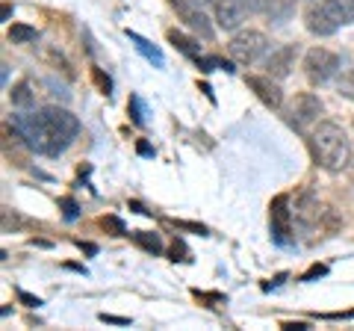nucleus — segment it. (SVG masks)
<instances>
[{
	"label": "nucleus",
	"instance_id": "f257e3e1",
	"mask_svg": "<svg viewBox=\"0 0 354 331\" xmlns=\"http://www.w3.org/2000/svg\"><path fill=\"white\" fill-rule=\"evenodd\" d=\"M310 145H313L316 163L328 172H342L351 160V142L337 121H319L310 136Z\"/></svg>",
	"mask_w": 354,
	"mask_h": 331
},
{
	"label": "nucleus",
	"instance_id": "f03ea898",
	"mask_svg": "<svg viewBox=\"0 0 354 331\" xmlns=\"http://www.w3.org/2000/svg\"><path fill=\"white\" fill-rule=\"evenodd\" d=\"M39 116L44 130V157H59L80 134V118L65 107H44Z\"/></svg>",
	"mask_w": 354,
	"mask_h": 331
},
{
	"label": "nucleus",
	"instance_id": "7ed1b4c3",
	"mask_svg": "<svg viewBox=\"0 0 354 331\" xmlns=\"http://www.w3.org/2000/svg\"><path fill=\"white\" fill-rule=\"evenodd\" d=\"M230 57H234L239 65H254L266 57V51H269V39H266V33L260 30H239L234 39H230Z\"/></svg>",
	"mask_w": 354,
	"mask_h": 331
},
{
	"label": "nucleus",
	"instance_id": "20e7f679",
	"mask_svg": "<svg viewBox=\"0 0 354 331\" xmlns=\"http://www.w3.org/2000/svg\"><path fill=\"white\" fill-rule=\"evenodd\" d=\"M304 71L313 83H328L339 71V57L330 53L328 48H310L304 53Z\"/></svg>",
	"mask_w": 354,
	"mask_h": 331
},
{
	"label": "nucleus",
	"instance_id": "39448f33",
	"mask_svg": "<svg viewBox=\"0 0 354 331\" xmlns=\"http://www.w3.org/2000/svg\"><path fill=\"white\" fill-rule=\"evenodd\" d=\"M292 213L290 211V195H278L274 202L269 204V219H272V240L278 246H286L290 242V234H292Z\"/></svg>",
	"mask_w": 354,
	"mask_h": 331
},
{
	"label": "nucleus",
	"instance_id": "423d86ee",
	"mask_svg": "<svg viewBox=\"0 0 354 331\" xmlns=\"http://www.w3.org/2000/svg\"><path fill=\"white\" fill-rule=\"evenodd\" d=\"M216 12V24L225 30V33H234L242 27V21L248 18L251 6L245 3V0H218V3L213 6Z\"/></svg>",
	"mask_w": 354,
	"mask_h": 331
},
{
	"label": "nucleus",
	"instance_id": "0eeeda50",
	"mask_svg": "<svg viewBox=\"0 0 354 331\" xmlns=\"http://www.w3.org/2000/svg\"><path fill=\"white\" fill-rule=\"evenodd\" d=\"M304 24H307V30L313 33V36H319V39L334 36V33L339 30L337 15L330 12L325 3H310V6H307V12H304Z\"/></svg>",
	"mask_w": 354,
	"mask_h": 331
},
{
	"label": "nucleus",
	"instance_id": "6e6552de",
	"mask_svg": "<svg viewBox=\"0 0 354 331\" xmlns=\"http://www.w3.org/2000/svg\"><path fill=\"white\" fill-rule=\"evenodd\" d=\"M245 83H248V89L257 95L269 109H281V107H283V92H281V86L274 83V77H272V74H266V77L251 74Z\"/></svg>",
	"mask_w": 354,
	"mask_h": 331
},
{
	"label": "nucleus",
	"instance_id": "1a4fd4ad",
	"mask_svg": "<svg viewBox=\"0 0 354 331\" xmlns=\"http://www.w3.org/2000/svg\"><path fill=\"white\" fill-rule=\"evenodd\" d=\"M322 101H319V95L313 92H301L292 101V125L298 127H304V125H313V121H319V116H322Z\"/></svg>",
	"mask_w": 354,
	"mask_h": 331
},
{
	"label": "nucleus",
	"instance_id": "9d476101",
	"mask_svg": "<svg viewBox=\"0 0 354 331\" xmlns=\"http://www.w3.org/2000/svg\"><path fill=\"white\" fill-rule=\"evenodd\" d=\"M171 6L183 15V21H186V24H189L192 30H198L204 39H213V24H209V18L204 15L201 6H195L192 0H171Z\"/></svg>",
	"mask_w": 354,
	"mask_h": 331
},
{
	"label": "nucleus",
	"instance_id": "9b49d317",
	"mask_svg": "<svg viewBox=\"0 0 354 331\" xmlns=\"http://www.w3.org/2000/svg\"><path fill=\"white\" fill-rule=\"evenodd\" d=\"M295 60H298V45H281L266 60V71H269L274 80H283V77L295 69Z\"/></svg>",
	"mask_w": 354,
	"mask_h": 331
},
{
	"label": "nucleus",
	"instance_id": "f8f14e48",
	"mask_svg": "<svg viewBox=\"0 0 354 331\" xmlns=\"http://www.w3.org/2000/svg\"><path fill=\"white\" fill-rule=\"evenodd\" d=\"M127 36H130V42L136 45V51H139L142 57H145L151 65H157V69H162V65H165V57H162V51H160L157 45H151L148 39H142L139 33H133V30H127Z\"/></svg>",
	"mask_w": 354,
	"mask_h": 331
},
{
	"label": "nucleus",
	"instance_id": "ddd939ff",
	"mask_svg": "<svg viewBox=\"0 0 354 331\" xmlns=\"http://www.w3.org/2000/svg\"><path fill=\"white\" fill-rule=\"evenodd\" d=\"M9 98H12V107H18V109H36V86L30 80H21L15 89L9 92Z\"/></svg>",
	"mask_w": 354,
	"mask_h": 331
},
{
	"label": "nucleus",
	"instance_id": "4468645a",
	"mask_svg": "<svg viewBox=\"0 0 354 331\" xmlns=\"http://www.w3.org/2000/svg\"><path fill=\"white\" fill-rule=\"evenodd\" d=\"M169 42L183 53V57H189V60H201V45H198L195 39H189L186 33L180 30H169Z\"/></svg>",
	"mask_w": 354,
	"mask_h": 331
},
{
	"label": "nucleus",
	"instance_id": "2eb2a0df",
	"mask_svg": "<svg viewBox=\"0 0 354 331\" xmlns=\"http://www.w3.org/2000/svg\"><path fill=\"white\" fill-rule=\"evenodd\" d=\"M130 237H133V242H136L139 249H145L148 255H160L162 251L160 234H151V231H130Z\"/></svg>",
	"mask_w": 354,
	"mask_h": 331
},
{
	"label": "nucleus",
	"instance_id": "dca6fc26",
	"mask_svg": "<svg viewBox=\"0 0 354 331\" xmlns=\"http://www.w3.org/2000/svg\"><path fill=\"white\" fill-rule=\"evenodd\" d=\"M322 3L337 15L339 24H354V0H322Z\"/></svg>",
	"mask_w": 354,
	"mask_h": 331
},
{
	"label": "nucleus",
	"instance_id": "f3484780",
	"mask_svg": "<svg viewBox=\"0 0 354 331\" xmlns=\"http://www.w3.org/2000/svg\"><path fill=\"white\" fill-rule=\"evenodd\" d=\"M39 33L36 27H27V24H12L9 27V42H15V45H30V42H36Z\"/></svg>",
	"mask_w": 354,
	"mask_h": 331
},
{
	"label": "nucleus",
	"instance_id": "a211bd4d",
	"mask_svg": "<svg viewBox=\"0 0 354 331\" xmlns=\"http://www.w3.org/2000/svg\"><path fill=\"white\" fill-rule=\"evenodd\" d=\"M195 62H198V69H201V71H218V69L234 71V65H230L227 60H218V57H201V60H195Z\"/></svg>",
	"mask_w": 354,
	"mask_h": 331
},
{
	"label": "nucleus",
	"instance_id": "6ab92c4d",
	"mask_svg": "<svg viewBox=\"0 0 354 331\" xmlns=\"http://www.w3.org/2000/svg\"><path fill=\"white\" fill-rule=\"evenodd\" d=\"M130 116H133V121L142 127L145 125V116H148V107H145V101H142L139 95H130Z\"/></svg>",
	"mask_w": 354,
	"mask_h": 331
},
{
	"label": "nucleus",
	"instance_id": "aec40b11",
	"mask_svg": "<svg viewBox=\"0 0 354 331\" xmlns=\"http://www.w3.org/2000/svg\"><path fill=\"white\" fill-rule=\"evenodd\" d=\"M101 228L109 231L113 237H124V234H127V228H124V222H121L118 216H104V219H101Z\"/></svg>",
	"mask_w": 354,
	"mask_h": 331
},
{
	"label": "nucleus",
	"instance_id": "412c9836",
	"mask_svg": "<svg viewBox=\"0 0 354 331\" xmlns=\"http://www.w3.org/2000/svg\"><path fill=\"white\" fill-rule=\"evenodd\" d=\"M337 89H339V95H346V98H351V101H354V71H348V74L339 77Z\"/></svg>",
	"mask_w": 354,
	"mask_h": 331
},
{
	"label": "nucleus",
	"instance_id": "4be33fe9",
	"mask_svg": "<svg viewBox=\"0 0 354 331\" xmlns=\"http://www.w3.org/2000/svg\"><path fill=\"white\" fill-rule=\"evenodd\" d=\"M92 77H95V83L101 86L104 95H113V80H109V74H104V69H92Z\"/></svg>",
	"mask_w": 354,
	"mask_h": 331
},
{
	"label": "nucleus",
	"instance_id": "5701e85b",
	"mask_svg": "<svg viewBox=\"0 0 354 331\" xmlns=\"http://www.w3.org/2000/svg\"><path fill=\"white\" fill-rule=\"evenodd\" d=\"M59 207H62V216L68 219V222H74V219L80 216V207H77V202H74V198H62V202H59Z\"/></svg>",
	"mask_w": 354,
	"mask_h": 331
},
{
	"label": "nucleus",
	"instance_id": "b1692460",
	"mask_svg": "<svg viewBox=\"0 0 354 331\" xmlns=\"http://www.w3.org/2000/svg\"><path fill=\"white\" fill-rule=\"evenodd\" d=\"M18 299L24 302L27 307H39V305H41V299H39V296H30V293H24V290H18Z\"/></svg>",
	"mask_w": 354,
	"mask_h": 331
},
{
	"label": "nucleus",
	"instance_id": "393cba45",
	"mask_svg": "<svg viewBox=\"0 0 354 331\" xmlns=\"http://www.w3.org/2000/svg\"><path fill=\"white\" fill-rule=\"evenodd\" d=\"M101 323H113V325H130L127 316H113V314H101Z\"/></svg>",
	"mask_w": 354,
	"mask_h": 331
},
{
	"label": "nucleus",
	"instance_id": "a878e982",
	"mask_svg": "<svg viewBox=\"0 0 354 331\" xmlns=\"http://www.w3.org/2000/svg\"><path fill=\"white\" fill-rule=\"evenodd\" d=\"M171 260H189V258H186V246H183V242H174V246H171Z\"/></svg>",
	"mask_w": 354,
	"mask_h": 331
},
{
	"label": "nucleus",
	"instance_id": "bb28decb",
	"mask_svg": "<svg viewBox=\"0 0 354 331\" xmlns=\"http://www.w3.org/2000/svg\"><path fill=\"white\" fill-rule=\"evenodd\" d=\"M328 269L325 267H313V269H310V272H304L301 275V281H313V278H322V275H325Z\"/></svg>",
	"mask_w": 354,
	"mask_h": 331
},
{
	"label": "nucleus",
	"instance_id": "cd10ccee",
	"mask_svg": "<svg viewBox=\"0 0 354 331\" xmlns=\"http://www.w3.org/2000/svg\"><path fill=\"white\" fill-rule=\"evenodd\" d=\"M177 228H183V231H195V234H207V228L204 225H195V222H174Z\"/></svg>",
	"mask_w": 354,
	"mask_h": 331
},
{
	"label": "nucleus",
	"instance_id": "c85d7f7f",
	"mask_svg": "<svg viewBox=\"0 0 354 331\" xmlns=\"http://www.w3.org/2000/svg\"><path fill=\"white\" fill-rule=\"evenodd\" d=\"M136 151L142 154V157H153V148L148 145V142H139V145H136Z\"/></svg>",
	"mask_w": 354,
	"mask_h": 331
},
{
	"label": "nucleus",
	"instance_id": "c756f323",
	"mask_svg": "<svg viewBox=\"0 0 354 331\" xmlns=\"http://www.w3.org/2000/svg\"><path fill=\"white\" fill-rule=\"evenodd\" d=\"M192 3H195V6H201V9H213L218 0H192Z\"/></svg>",
	"mask_w": 354,
	"mask_h": 331
},
{
	"label": "nucleus",
	"instance_id": "7c9ffc66",
	"mask_svg": "<svg viewBox=\"0 0 354 331\" xmlns=\"http://www.w3.org/2000/svg\"><path fill=\"white\" fill-rule=\"evenodd\" d=\"M283 328H292V331H307L310 325H307V323H286Z\"/></svg>",
	"mask_w": 354,
	"mask_h": 331
},
{
	"label": "nucleus",
	"instance_id": "2f4dec72",
	"mask_svg": "<svg viewBox=\"0 0 354 331\" xmlns=\"http://www.w3.org/2000/svg\"><path fill=\"white\" fill-rule=\"evenodd\" d=\"M80 249L88 251V255H95V251H97V246H92V242H80Z\"/></svg>",
	"mask_w": 354,
	"mask_h": 331
}]
</instances>
